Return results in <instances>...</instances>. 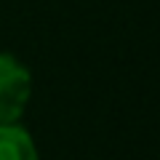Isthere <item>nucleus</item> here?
Returning a JSON list of instances; mask_svg holds the SVG:
<instances>
[{
	"label": "nucleus",
	"instance_id": "nucleus-1",
	"mask_svg": "<svg viewBox=\"0 0 160 160\" xmlns=\"http://www.w3.org/2000/svg\"><path fill=\"white\" fill-rule=\"evenodd\" d=\"M32 93V75L11 53H0V126L16 123Z\"/></svg>",
	"mask_w": 160,
	"mask_h": 160
},
{
	"label": "nucleus",
	"instance_id": "nucleus-2",
	"mask_svg": "<svg viewBox=\"0 0 160 160\" xmlns=\"http://www.w3.org/2000/svg\"><path fill=\"white\" fill-rule=\"evenodd\" d=\"M0 160H38L35 142L22 126H0Z\"/></svg>",
	"mask_w": 160,
	"mask_h": 160
}]
</instances>
